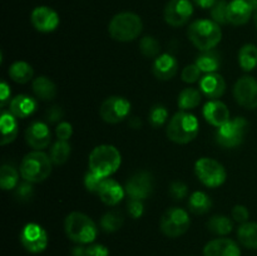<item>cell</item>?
<instances>
[{
    "mask_svg": "<svg viewBox=\"0 0 257 256\" xmlns=\"http://www.w3.org/2000/svg\"><path fill=\"white\" fill-rule=\"evenodd\" d=\"M188 39L201 52L211 50L222 39L220 25L210 19H200L191 23L187 30Z\"/></svg>",
    "mask_w": 257,
    "mask_h": 256,
    "instance_id": "cell-1",
    "label": "cell"
},
{
    "mask_svg": "<svg viewBox=\"0 0 257 256\" xmlns=\"http://www.w3.org/2000/svg\"><path fill=\"white\" fill-rule=\"evenodd\" d=\"M120 162H122V156L114 146L100 145L90 152L88 165H89V171L108 178L117 172Z\"/></svg>",
    "mask_w": 257,
    "mask_h": 256,
    "instance_id": "cell-2",
    "label": "cell"
},
{
    "mask_svg": "<svg viewBox=\"0 0 257 256\" xmlns=\"http://www.w3.org/2000/svg\"><path fill=\"white\" fill-rule=\"evenodd\" d=\"M200 131V123L196 115L180 110L171 118L167 125V137L178 145H186L195 140Z\"/></svg>",
    "mask_w": 257,
    "mask_h": 256,
    "instance_id": "cell-3",
    "label": "cell"
},
{
    "mask_svg": "<svg viewBox=\"0 0 257 256\" xmlns=\"http://www.w3.org/2000/svg\"><path fill=\"white\" fill-rule=\"evenodd\" d=\"M143 29L142 19L137 14L131 12H123L114 15L108 25L110 37L117 42H132L137 39Z\"/></svg>",
    "mask_w": 257,
    "mask_h": 256,
    "instance_id": "cell-4",
    "label": "cell"
},
{
    "mask_svg": "<svg viewBox=\"0 0 257 256\" xmlns=\"http://www.w3.org/2000/svg\"><path fill=\"white\" fill-rule=\"evenodd\" d=\"M64 230L73 242L80 245L92 243L98 233L94 221L82 212H70L64 221Z\"/></svg>",
    "mask_w": 257,
    "mask_h": 256,
    "instance_id": "cell-5",
    "label": "cell"
},
{
    "mask_svg": "<svg viewBox=\"0 0 257 256\" xmlns=\"http://www.w3.org/2000/svg\"><path fill=\"white\" fill-rule=\"evenodd\" d=\"M52 160L43 151H33L25 155L20 165V176L32 183L43 182L52 173Z\"/></svg>",
    "mask_w": 257,
    "mask_h": 256,
    "instance_id": "cell-6",
    "label": "cell"
},
{
    "mask_svg": "<svg viewBox=\"0 0 257 256\" xmlns=\"http://www.w3.org/2000/svg\"><path fill=\"white\" fill-rule=\"evenodd\" d=\"M248 123L245 118L236 117L221 125L216 132V141L225 148L238 147L245 140Z\"/></svg>",
    "mask_w": 257,
    "mask_h": 256,
    "instance_id": "cell-7",
    "label": "cell"
},
{
    "mask_svg": "<svg viewBox=\"0 0 257 256\" xmlns=\"http://www.w3.org/2000/svg\"><path fill=\"white\" fill-rule=\"evenodd\" d=\"M195 172L198 180L210 188L220 187L223 185L227 177L225 167L212 158H200L195 163Z\"/></svg>",
    "mask_w": 257,
    "mask_h": 256,
    "instance_id": "cell-8",
    "label": "cell"
},
{
    "mask_svg": "<svg viewBox=\"0 0 257 256\" xmlns=\"http://www.w3.org/2000/svg\"><path fill=\"white\" fill-rule=\"evenodd\" d=\"M191 218L187 211L180 207L168 208L161 217V231L167 237H178L190 228Z\"/></svg>",
    "mask_w": 257,
    "mask_h": 256,
    "instance_id": "cell-9",
    "label": "cell"
},
{
    "mask_svg": "<svg viewBox=\"0 0 257 256\" xmlns=\"http://www.w3.org/2000/svg\"><path fill=\"white\" fill-rule=\"evenodd\" d=\"M131 113V103L124 97L119 95H113L107 98L102 103L99 109V114L104 122L115 124V123L122 122L123 119L130 115Z\"/></svg>",
    "mask_w": 257,
    "mask_h": 256,
    "instance_id": "cell-10",
    "label": "cell"
},
{
    "mask_svg": "<svg viewBox=\"0 0 257 256\" xmlns=\"http://www.w3.org/2000/svg\"><path fill=\"white\" fill-rule=\"evenodd\" d=\"M20 242L29 252H42L48 246L47 231L35 222L27 223L20 232Z\"/></svg>",
    "mask_w": 257,
    "mask_h": 256,
    "instance_id": "cell-11",
    "label": "cell"
},
{
    "mask_svg": "<svg viewBox=\"0 0 257 256\" xmlns=\"http://www.w3.org/2000/svg\"><path fill=\"white\" fill-rule=\"evenodd\" d=\"M153 187H155L153 176L147 171H141L127 181L124 190L132 200L143 201L152 195Z\"/></svg>",
    "mask_w": 257,
    "mask_h": 256,
    "instance_id": "cell-12",
    "label": "cell"
},
{
    "mask_svg": "<svg viewBox=\"0 0 257 256\" xmlns=\"http://www.w3.org/2000/svg\"><path fill=\"white\" fill-rule=\"evenodd\" d=\"M233 97L246 109L257 108V80L250 75L241 77L233 87Z\"/></svg>",
    "mask_w": 257,
    "mask_h": 256,
    "instance_id": "cell-13",
    "label": "cell"
},
{
    "mask_svg": "<svg viewBox=\"0 0 257 256\" xmlns=\"http://www.w3.org/2000/svg\"><path fill=\"white\" fill-rule=\"evenodd\" d=\"M193 14V5L190 0H170L165 8V20L171 27H182Z\"/></svg>",
    "mask_w": 257,
    "mask_h": 256,
    "instance_id": "cell-14",
    "label": "cell"
},
{
    "mask_svg": "<svg viewBox=\"0 0 257 256\" xmlns=\"http://www.w3.org/2000/svg\"><path fill=\"white\" fill-rule=\"evenodd\" d=\"M30 20L33 27L40 33L54 32L59 25V15L49 7L35 8L30 15Z\"/></svg>",
    "mask_w": 257,
    "mask_h": 256,
    "instance_id": "cell-15",
    "label": "cell"
},
{
    "mask_svg": "<svg viewBox=\"0 0 257 256\" xmlns=\"http://www.w3.org/2000/svg\"><path fill=\"white\" fill-rule=\"evenodd\" d=\"M25 140L27 143L35 151H42L50 145L52 141V132L47 123L35 122L30 123L25 131Z\"/></svg>",
    "mask_w": 257,
    "mask_h": 256,
    "instance_id": "cell-16",
    "label": "cell"
},
{
    "mask_svg": "<svg viewBox=\"0 0 257 256\" xmlns=\"http://www.w3.org/2000/svg\"><path fill=\"white\" fill-rule=\"evenodd\" d=\"M203 117L207 120L210 124L215 125V127L220 128L225 123L230 120V110H228L227 105L221 100H210L203 105Z\"/></svg>",
    "mask_w": 257,
    "mask_h": 256,
    "instance_id": "cell-17",
    "label": "cell"
},
{
    "mask_svg": "<svg viewBox=\"0 0 257 256\" xmlns=\"http://www.w3.org/2000/svg\"><path fill=\"white\" fill-rule=\"evenodd\" d=\"M205 256H241V250L237 243L227 237L215 238L206 243L203 248Z\"/></svg>",
    "mask_w": 257,
    "mask_h": 256,
    "instance_id": "cell-18",
    "label": "cell"
},
{
    "mask_svg": "<svg viewBox=\"0 0 257 256\" xmlns=\"http://www.w3.org/2000/svg\"><path fill=\"white\" fill-rule=\"evenodd\" d=\"M253 8L246 0H232L227 5V20L230 24L243 25L251 19Z\"/></svg>",
    "mask_w": 257,
    "mask_h": 256,
    "instance_id": "cell-19",
    "label": "cell"
},
{
    "mask_svg": "<svg viewBox=\"0 0 257 256\" xmlns=\"http://www.w3.org/2000/svg\"><path fill=\"white\" fill-rule=\"evenodd\" d=\"M153 74L161 80L172 79L178 70V63L173 55L165 53L158 55L153 63Z\"/></svg>",
    "mask_w": 257,
    "mask_h": 256,
    "instance_id": "cell-20",
    "label": "cell"
},
{
    "mask_svg": "<svg viewBox=\"0 0 257 256\" xmlns=\"http://www.w3.org/2000/svg\"><path fill=\"white\" fill-rule=\"evenodd\" d=\"M200 90L211 99H216L223 95L226 90V82L222 75L217 73H207L200 80Z\"/></svg>",
    "mask_w": 257,
    "mask_h": 256,
    "instance_id": "cell-21",
    "label": "cell"
},
{
    "mask_svg": "<svg viewBox=\"0 0 257 256\" xmlns=\"http://www.w3.org/2000/svg\"><path fill=\"white\" fill-rule=\"evenodd\" d=\"M124 193L125 190L117 181L112 180V178H105L97 195L99 196L102 202L105 205L115 206L122 201V198L124 197Z\"/></svg>",
    "mask_w": 257,
    "mask_h": 256,
    "instance_id": "cell-22",
    "label": "cell"
},
{
    "mask_svg": "<svg viewBox=\"0 0 257 256\" xmlns=\"http://www.w3.org/2000/svg\"><path fill=\"white\" fill-rule=\"evenodd\" d=\"M10 110L17 118H28L37 110L38 103L34 98L27 94H19L9 103Z\"/></svg>",
    "mask_w": 257,
    "mask_h": 256,
    "instance_id": "cell-23",
    "label": "cell"
},
{
    "mask_svg": "<svg viewBox=\"0 0 257 256\" xmlns=\"http://www.w3.org/2000/svg\"><path fill=\"white\" fill-rule=\"evenodd\" d=\"M0 128H2V143L3 146L12 143L18 136V118L12 112H3L0 118Z\"/></svg>",
    "mask_w": 257,
    "mask_h": 256,
    "instance_id": "cell-24",
    "label": "cell"
},
{
    "mask_svg": "<svg viewBox=\"0 0 257 256\" xmlns=\"http://www.w3.org/2000/svg\"><path fill=\"white\" fill-rule=\"evenodd\" d=\"M33 92L39 99L52 100L57 95V87L54 83L47 77H38L33 80Z\"/></svg>",
    "mask_w": 257,
    "mask_h": 256,
    "instance_id": "cell-25",
    "label": "cell"
},
{
    "mask_svg": "<svg viewBox=\"0 0 257 256\" xmlns=\"http://www.w3.org/2000/svg\"><path fill=\"white\" fill-rule=\"evenodd\" d=\"M196 64L202 72L216 73L221 67V55L216 50H205L197 57Z\"/></svg>",
    "mask_w": 257,
    "mask_h": 256,
    "instance_id": "cell-26",
    "label": "cell"
},
{
    "mask_svg": "<svg viewBox=\"0 0 257 256\" xmlns=\"http://www.w3.org/2000/svg\"><path fill=\"white\" fill-rule=\"evenodd\" d=\"M201 99H202L201 90L196 89V88H185L178 94L177 104L181 110L187 112V110L197 108L201 104Z\"/></svg>",
    "mask_w": 257,
    "mask_h": 256,
    "instance_id": "cell-27",
    "label": "cell"
},
{
    "mask_svg": "<svg viewBox=\"0 0 257 256\" xmlns=\"http://www.w3.org/2000/svg\"><path fill=\"white\" fill-rule=\"evenodd\" d=\"M237 238L245 247L257 250V222L241 223L237 230Z\"/></svg>",
    "mask_w": 257,
    "mask_h": 256,
    "instance_id": "cell-28",
    "label": "cell"
},
{
    "mask_svg": "<svg viewBox=\"0 0 257 256\" xmlns=\"http://www.w3.org/2000/svg\"><path fill=\"white\" fill-rule=\"evenodd\" d=\"M9 75L15 83H20L24 84L32 80L33 75H34V70L33 67L27 62H15L10 65L9 68Z\"/></svg>",
    "mask_w": 257,
    "mask_h": 256,
    "instance_id": "cell-29",
    "label": "cell"
},
{
    "mask_svg": "<svg viewBox=\"0 0 257 256\" xmlns=\"http://www.w3.org/2000/svg\"><path fill=\"white\" fill-rule=\"evenodd\" d=\"M188 207H190L191 212L196 213V215H203L212 207V200L207 193L202 192V191H196L188 200Z\"/></svg>",
    "mask_w": 257,
    "mask_h": 256,
    "instance_id": "cell-30",
    "label": "cell"
},
{
    "mask_svg": "<svg viewBox=\"0 0 257 256\" xmlns=\"http://www.w3.org/2000/svg\"><path fill=\"white\" fill-rule=\"evenodd\" d=\"M238 64L245 72H251L257 67V47L255 44H245L238 52Z\"/></svg>",
    "mask_w": 257,
    "mask_h": 256,
    "instance_id": "cell-31",
    "label": "cell"
},
{
    "mask_svg": "<svg viewBox=\"0 0 257 256\" xmlns=\"http://www.w3.org/2000/svg\"><path fill=\"white\" fill-rule=\"evenodd\" d=\"M232 221L231 218H228L227 216L223 215H215L208 220L207 222V228L215 235H227L232 231Z\"/></svg>",
    "mask_w": 257,
    "mask_h": 256,
    "instance_id": "cell-32",
    "label": "cell"
},
{
    "mask_svg": "<svg viewBox=\"0 0 257 256\" xmlns=\"http://www.w3.org/2000/svg\"><path fill=\"white\" fill-rule=\"evenodd\" d=\"M19 185V173L13 166L3 165L0 168V186L4 191L17 188Z\"/></svg>",
    "mask_w": 257,
    "mask_h": 256,
    "instance_id": "cell-33",
    "label": "cell"
},
{
    "mask_svg": "<svg viewBox=\"0 0 257 256\" xmlns=\"http://www.w3.org/2000/svg\"><path fill=\"white\" fill-rule=\"evenodd\" d=\"M70 151L72 150H70V145L68 143V141L58 140L50 148V160L55 165H63L67 162Z\"/></svg>",
    "mask_w": 257,
    "mask_h": 256,
    "instance_id": "cell-34",
    "label": "cell"
},
{
    "mask_svg": "<svg viewBox=\"0 0 257 256\" xmlns=\"http://www.w3.org/2000/svg\"><path fill=\"white\" fill-rule=\"evenodd\" d=\"M123 225V216L117 211H109L100 218V227L105 232H115Z\"/></svg>",
    "mask_w": 257,
    "mask_h": 256,
    "instance_id": "cell-35",
    "label": "cell"
},
{
    "mask_svg": "<svg viewBox=\"0 0 257 256\" xmlns=\"http://www.w3.org/2000/svg\"><path fill=\"white\" fill-rule=\"evenodd\" d=\"M140 50L146 58H157L160 54V44L153 37H143L140 42Z\"/></svg>",
    "mask_w": 257,
    "mask_h": 256,
    "instance_id": "cell-36",
    "label": "cell"
},
{
    "mask_svg": "<svg viewBox=\"0 0 257 256\" xmlns=\"http://www.w3.org/2000/svg\"><path fill=\"white\" fill-rule=\"evenodd\" d=\"M168 118V110L165 105L156 104L150 110V123L153 128L162 127Z\"/></svg>",
    "mask_w": 257,
    "mask_h": 256,
    "instance_id": "cell-37",
    "label": "cell"
},
{
    "mask_svg": "<svg viewBox=\"0 0 257 256\" xmlns=\"http://www.w3.org/2000/svg\"><path fill=\"white\" fill-rule=\"evenodd\" d=\"M227 5L228 3L226 0H218L212 8H211V18L218 25L228 24L227 20Z\"/></svg>",
    "mask_w": 257,
    "mask_h": 256,
    "instance_id": "cell-38",
    "label": "cell"
},
{
    "mask_svg": "<svg viewBox=\"0 0 257 256\" xmlns=\"http://www.w3.org/2000/svg\"><path fill=\"white\" fill-rule=\"evenodd\" d=\"M104 180H105L104 177H102V176H99V175H97V173L89 171V172H88L84 177V186H85V188L89 191V192L98 193V191H99L100 186H102L103 181Z\"/></svg>",
    "mask_w": 257,
    "mask_h": 256,
    "instance_id": "cell-39",
    "label": "cell"
},
{
    "mask_svg": "<svg viewBox=\"0 0 257 256\" xmlns=\"http://www.w3.org/2000/svg\"><path fill=\"white\" fill-rule=\"evenodd\" d=\"M201 72H202V70H201L200 68H198V65L195 63V64H190L187 65V67L183 68L181 77H182L183 82L195 83L200 79Z\"/></svg>",
    "mask_w": 257,
    "mask_h": 256,
    "instance_id": "cell-40",
    "label": "cell"
},
{
    "mask_svg": "<svg viewBox=\"0 0 257 256\" xmlns=\"http://www.w3.org/2000/svg\"><path fill=\"white\" fill-rule=\"evenodd\" d=\"M188 187L186 183L181 182V181H175L170 185V195L172 196L175 201H181L187 196Z\"/></svg>",
    "mask_w": 257,
    "mask_h": 256,
    "instance_id": "cell-41",
    "label": "cell"
},
{
    "mask_svg": "<svg viewBox=\"0 0 257 256\" xmlns=\"http://www.w3.org/2000/svg\"><path fill=\"white\" fill-rule=\"evenodd\" d=\"M33 193H34V188H33L32 182H28V181L18 185L17 191H15V196L20 201H28L33 197Z\"/></svg>",
    "mask_w": 257,
    "mask_h": 256,
    "instance_id": "cell-42",
    "label": "cell"
},
{
    "mask_svg": "<svg viewBox=\"0 0 257 256\" xmlns=\"http://www.w3.org/2000/svg\"><path fill=\"white\" fill-rule=\"evenodd\" d=\"M127 208L128 213L133 218H140L143 215V212H145V206H143V202L141 200H132L131 198L127 203Z\"/></svg>",
    "mask_w": 257,
    "mask_h": 256,
    "instance_id": "cell-43",
    "label": "cell"
},
{
    "mask_svg": "<svg viewBox=\"0 0 257 256\" xmlns=\"http://www.w3.org/2000/svg\"><path fill=\"white\" fill-rule=\"evenodd\" d=\"M55 133H57L58 140L60 141H68L73 135V127L70 123L68 122H60L59 124L57 125V130H55Z\"/></svg>",
    "mask_w": 257,
    "mask_h": 256,
    "instance_id": "cell-44",
    "label": "cell"
},
{
    "mask_svg": "<svg viewBox=\"0 0 257 256\" xmlns=\"http://www.w3.org/2000/svg\"><path fill=\"white\" fill-rule=\"evenodd\" d=\"M232 217L233 220L237 221L240 223L247 222L248 217H250V212H248L247 207L243 205H236L232 208Z\"/></svg>",
    "mask_w": 257,
    "mask_h": 256,
    "instance_id": "cell-45",
    "label": "cell"
},
{
    "mask_svg": "<svg viewBox=\"0 0 257 256\" xmlns=\"http://www.w3.org/2000/svg\"><path fill=\"white\" fill-rule=\"evenodd\" d=\"M87 256H109V250L104 245L93 243L87 247Z\"/></svg>",
    "mask_w": 257,
    "mask_h": 256,
    "instance_id": "cell-46",
    "label": "cell"
},
{
    "mask_svg": "<svg viewBox=\"0 0 257 256\" xmlns=\"http://www.w3.org/2000/svg\"><path fill=\"white\" fill-rule=\"evenodd\" d=\"M45 117H47V120L49 123L58 122V120L62 119V117H63L62 108L58 107V105H54V107L49 108V109L47 110V114H45Z\"/></svg>",
    "mask_w": 257,
    "mask_h": 256,
    "instance_id": "cell-47",
    "label": "cell"
},
{
    "mask_svg": "<svg viewBox=\"0 0 257 256\" xmlns=\"http://www.w3.org/2000/svg\"><path fill=\"white\" fill-rule=\"evenodd\" d=\"M8 102L10 103V88L7 83L3 82L0 84V104L4 107Z\"/></svg>",
    "mask_w": 257,
    "mask_h": 256,
    "instance_id": "cell-48",
    "label": "cell"
},
{
    "mask_svg": "<svg viewBox=\"0 0 257 256\" xmlns=\"http://www.w3.org/2000/svg\"><path fill=\"white\" fill-rule=\"evenodd\" d=\"M192 2L202 9H211L218 0H192Z\"/></svg>",
    "mask_w": 257,
    "mask_h": 256,
    "instance_id": "cell-49",
    "label": "cell"
},
{
    "mask_svg": "<svg viewBox=\"0 0 257 256\" xmlns=\"http://www.w3.org/2000/svg\"><path fill=\"white\" fill-rule=\"evenodd\" d=\"M73 256H87V247H83V246H77L72 250Z\"/></svg>",
    "mask_w": 257,
    "mask_h": 256,
    "instance_id": "cell-50",
    "label": "cell"
},
{
    "mask_svg": "<svg viewBox=\"0 0 257 256\" xmlns=\"http://www.w3.org/2000/svg\"><path fill=\"white\" fill-rule=\"evenodd\" d=\"M130 125H131V127H133V128H136V130H137V128H140L141 125H142V122H141V120L138 119L137 117H135V118H132V119L130 120Z\"/></svg>",
    "mask_w": 257,
    "mask_h": 256,
    "instance_id": "cell-51",
    "label": "cell"
},
{
    "mask_svg": "<svg viewBox=\"0 0 257 256\" xmlns=\"http://www.w3.org/2000/svg\"><path fill=\"white\" fill-rule=\"evenodd\" d=\"M246 2H247L248 4L253 8V10L257 9V0H246Z\"/></svg>",
    "mask_w": 257,
    "mask_h": 256,
    "instance_id": "cell-52",
    "label": "cell"
},
{
    "mask_svg": "<svg viewBox=\"0 0 257 256\" xmlns=\"http://www.w3.org/2000/svg\"><path fill=\"white\" fill-rule=\"evenodd\" d=\"M253 20H255V25L257 28V9H255V13H253Z\"/></svg>",
    "mask_w": 257,
    "mask_h": 256,
    "instance_id": "cell-53",
    "label": "cell"
}]
</instances>
